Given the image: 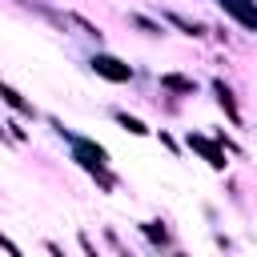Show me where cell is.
I'll use <instances>...</instances> for the list:
<instances>
[{"mask_svg":"<svg viewBox=\"0 0 257 257\" xmlns=\"http://www.w3.org/2000/svg\"><path fill=\"white\" fill-rule=\"evenodd\" d=\"M213 92H217V104L229 112V120H233V124H241V112H237V100H233L229 84H225V80H213Z\"/></svg>","mask_w":257,"mask_h":257,"instance_id":"cell-6","label":"cell"},{"mask_svg":"<svg viewBox=\"0 0 257 257\" xmlns=\"http://www.w3.org/2000/svg\"><path fill=\"white\" fill-rule=\"evenodd\" d=\"M221 8L237 20V24H245V28H257V0H221Z\"/></svg>","mask_w":257,"mask_h":257,"instance_id":"cell-4","label":"cell"},{"mask_svg":"<svg viewBox=\"0 0 257 257\" xmlns=\"http://www.w3.org/2000/svg\"><path fill=\"white\" fill-rule=\"evenodd\" d=\"M141 229H145V237H149V241H157V245H169V233L161 229V221H145Z\"/></svg>","mask_w":257,"mask_h":257,"instance_id":"cell-10","label":"cell"},{"mask_svg":"<svg viewBox=\"0 0 257 257\" xmlns=\"http://www.w3.org/2000/svg\"><path fill=\"white\" fill-rule=\"evenodd\" d=\"M116 124H120V128H128L133 137H149V124H145V120H137V116H128V112H116Z\"/></svg>","mask_w":257,"mask_h":257,"instance_id":"cell-9","label":"cell"},{"mask_svg":"<svg viewBox=\"0 0 257 257\" xmlns=\"http://www.w3.org/2000/svg\"><path fill=\"white\" fill-rule=\"evenodd\" d=\"M133 24H137V28H145L149 36H161V24H153V20H145V16H133Z\"/></svg>","mask_w":257,"mask_h":257,"instance_id":"cell-11","label":"cell"},{"mask_svg":"<svg viewBox=\"0 0 257 257\" xmlns=\"http://www.w3.org/2000/svg\"><path fill=\"white\" fill-rule=\"evenodd\" d=\"M165 20L169 24H177L185 36H205V24H197V20H189V16H181V12H165Z\"/></svg>","mask_w":257,"mask_h":257,"instance_id":"cell-8","label":"cell"},{"mask_svg":"<svg viewBox=\"0 0 257 257\" xmlns=\"http://www.w3.org/2000/svg\"><path fill=\"white\" fill-rule=\"evenodd\" d=\"M52 128L72 145V161H76L80 169H104V165H108V149H104V145H96L92 137H76V133H68L60 120H52Z\"/></svg>","mask_w":257,"mask_h":257,"instance_id":"cell-1","label":"cell"},{"mask_svg":"<svg viewBox=\"0 0 257 257\" xmlns=\"http://www.w3.org/2000/svg\"><path fill=\"white\" fill-rule=\"evenodd\" d=\"M161 88H173V92H197V80H193V76H181V72H165V76H161Z\"/></svg>","mask_w":257,"mask_h":257,"instance_id":"cell-7","label":"cell"},{"mask_svg":"<svg viewBox=\"0 0 257 257\" xmlns=\"http://www.w3.org/2000/svg\"><path fill=\"white\" fill-rule=\"evenodd\" d=\"M92 72H96V76H104V80H112V84L133 80V68H128L120 56H112V52H96V56H92Z\"/></svg>","mask_w":257,"mask_h":257,"instance_id":"cell-2","label":"cell"},{"mask_svg":"<svg viewBox=\"0 0 257 257\" xmlns=\"http://www.w3.org/2000/svg\"><path fill=\"white\" fill-rule=\"evenodd\" d=\"M189 149H197V153H201V157H205V161H209L217 173L225 169V153H221V141H217V137H205V133H189Z\"/></svg>","mask_w":257,"mask_h":257,"instance_id":"cell-3","label":"cell"},{"mask_svg":"<svg viewBox=\"0 0 257 257\" xmlns=\"http://www.w3.org/2000/svg\"><path fill=\"white\" fill-rule=\"evenodd\" d=\"M0 249H8V253H20V249H16V245H12V241H8L4 233H0Z\"/></svg>","mask_w":257,"mask_h":257,"instance_id":"cell-12","label":"cell"},{"mask_svg":"<svg viewBox=\"0 0 257 257\" xmlns=\"http://www.w3.org/2000/svg\"><path fill=\"white\" fill-rule=\"evenodd\" d=\"M0 100H4L8 108H16L20 116H28V120L36 116V108H32V104H28V100H24V96H20V92H16L12 84H0Z\"/></svg>","mask_w":257,"mask_h":257,"instance_id":"cell-5","label":"cell"}]
</instances>
